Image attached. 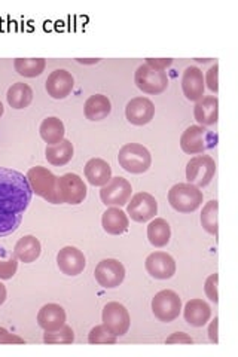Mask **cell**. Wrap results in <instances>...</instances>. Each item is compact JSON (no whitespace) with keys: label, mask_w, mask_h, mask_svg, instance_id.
Segmentation results:
<instances>
[{"label":"cell","mask_w":238,"mask_h":357,"mask_svg":"<svg viewBox=\"0 0 238 357\" xmlns=\"http://www.w3.org/2000/svg\"><path fill=\"white\" fill-rule=\"evenodd\" d=\"M0 344H26L18 335L8 332L5 328H0Z\"/></svg>","instance_id":"obj_37"},{"label":"cell","mask_w":238,"mask_h":357,"mask_svg":"<svg viewBox=\"0 0 238 357\" xmlns=\"http://www.w3.org/2000/svg\"><path fill=\"white\" fill-rule=\"evenodd\" d=\"M218 210H219V203L216 199H211L202 207V211H201V225L209 234H211V236H218L219 232Z\"/></svg>","instance_id":"obj_30"},{"label":"cell","mask_w":238,"mask_h":357,"mask_svg":"<svg viewBox=\"0 0 238 357\" xmlns=\"http://www.w3.org/2000/svg\"><path fill=\"white\" fill-rule=\"evenodd\" d=\"M73 144L70 140H61L57 144H48L47 149H45V156L50 164L55 167H63L67 162H70L73 158Z\"/></svg>","instance_id":"obj_25"},{"label":"cell","mask_w":238,"mask_h":357,"mask_svg":"<svg viewBox=\"0 0 238 357\" xmlns=\"http://www.w3.org/2000/svg\"><path fill=\"white\" fill-rule=\"evenodd\" d=\"M180 311H182V299L174 290H161L152 299V312L160 321L170 323L176 320Z\"/></svg>","instance_id":"obj_8"},{"label":"cell","mask_w":238,"mask_h":357,"mask_svg":"<svg viewBox=\"0 0 238 357\" xmlns=\"http://www.w3.org/2000/svg\"><path fill=\"white\" fill-rule=\"evenodd\" d=\"M185 320L191 326L202 328L211 317L210 305L202 299H191L184 310Z\"/></svg>","instance_id":"obj_22"},{"label":"cell","mask_w":238,"mask_h":357,"mask_svg":"<svg viewBox=\"0 0 238 357\" xmlns=\"http://www.w3.org/2000/svg\"><path fill=\"white\" fill-rule=\"evenodd\" d=\"M18 270V262L15 256L8 255L0 249V280H10Z\"/></svg>","instance_id":"obj_33"},{"label":"cell","mask_w":238,"mask_h":357,"mask_svg":"<svg viewBox=\"0 0 238 357\" xmlns=\"http://www.w3.org/2000/svg\"><path fill=\"white\" fill-rule=\"evenodd\" d=\"M87 185L75 173H67L59 177V181H57V199H59V204H81L87 198Z\"/></svg>","instance_id":"obj_6"},{"label":"cell","mask_w":238,"mask_h":357,"mask_svg":"<svg viewBox=\"0 0 238 357\" xmlns=\"http://www.w3.org/2000/svg\"><path fill=\"white\" fill-rule=\"evenodd\" d=\"M85 177L93 186H105L112 178V169L105 160L93 158L85 164Z\"/></svg>","instance_id":"obj_23"},{"label":"cell","mask_w":238,"mask_h":357,"mask_svg":"<svg viewBox=\"0 0 238 357\" xmlns=\"http://www.w3.org/2000/svg\"><path fill=\"white\" fill-rule=\"evenodd\" d=\"M26 177L33 194L47 199L51 204H59V199H57V181H59V177L54 176L52 172L45 169V167L36 165L31 167Z\"/></svg>","instance_id":"obj_3"},{"label":"cell","mask_w":238,"mask_h":357,"mask_svg":"<svg viewBox=\"0 0 238 357\" xmlns=\"http://www.w3.org/2000/svg\"><path fill=\"white\" fill-rule=\"evenodd\" d=\"M218 325H219V319L214 317V320L210 323V328H209V338L214 344L219 342V338H218Z\"/></svg>","instance_id":"obj_40"},{"label":"cell","mask_w":238,"mask_h":357,"mask_svg":"<svg viewBox=\"0 0 238 357\" xmlns=\"http://www.w3.org/2000/svg\"><path fill=\"white\" fill-rule=\"evenodd\" d=\"M146 271L156 280H168L176 274V261L165 252H154L146 258Z\"/></svg>","instance_id":"obj_14"},{"label":"cell","mask_w":238,"mask_h":357,"mask_svg":"<svg viewBox=\"0 0 238 357\" xmlns=\"http://www.w3.org/2000/svg\"><path fill=\"white\" fill-rule=\"evenodd\" d=\"M218 75H219V66L214 64L213 67H210V69H209L207 76H206V82H204V84H207L210 91H213L214 94L219 91V77H218Z\"/></svg>","instance_id":"obj_36"},{"label":"cell","mask_w":238,"mask_h":357,"mask_svg":"<svg viewBox=\"0 0 238 357\" xmlns=\"http://www.w3.org/2000/svg\"><path fill=\"white\" fill-rule=\"evenodd\" d=\"M39 132L43 142H47L48 144H57L61 140H64L66 130L61 119H59L57 116H48L47 119L42 121Z\"/></svg>","instance_id":"obj_28"},{"label":"cell","mask_w":238,"mask_h":357,"mask_svg":"<svg viewBox=\"0 0 238 357\" xmlns=\"http://www.w3.org/2000/svg\"><path fill=\"white\" fill-rule=\"evenodd\" d=\"M96 280L105 289H115L126 278V266L117 259H103L96 266Z\"/></svg>","instance_id":"obj_13"},{"label":"cell","mask_w":238,"mask_h":357,"mask_svg":"<svg viewBox=\"0 0 238 357\" xmlns=\"http://www.w3.org/2000/svg\"><path fill=\"white\" fill-rule=\"evenodd\" d=\"M98 61H100L98 59H88V60L77 59V63H81V64H97Z\"/></svg>","instance_id":"obj_42"},{"label":"cell","mask_w":238,"mask_h":357,"mask_svg":"<svg viewBox=\"0 0 238 357\" xmlns=\"http://www.w3.org/2000/svg\"><path fill=\"white\" fill-rule=\"evenodd\" d=\"M158 213V203L154 195L147 192L135 194L127 203V215L137 223L152 220Z\"/></svg>","instance_id":"obj_11"},{"label":"cell","mask_w":238,"mask_h":357,"mask_svg":"<svg viewBox=\"0 0 238 357\" xmlns=\"http://www.w3.org/2000/svg\"><path fill=\"white\" fill-rule=\"evenodd\" d=\"M6 98L13 109H26L33 100V89L24 82H17L8 89Z\"/></svg>","instance_id":"obj_29"},{"label":"cell","mask_w":238,"mask_h":357,"mask_svg":"<svg viewBox=\"0 0 238 357\" xmlns=\"http://www.w3.org/2000/svg\"><path fill=\"white\" fill-rule=\"evenodd\" d=\"M168 203L179 213H192L202 204V192L191 183H177L168 191Z\"/></svg>","instance_id":"obj_4"},{"label":"cell","mask_w":238,"mask_h":357,"mask_svg":"<svg viewBox=\"0 0 238 357\" xmlns=\"http://www.w3.org/2000/svg\"><path fill=\"white\" fill-rule=\"evenodd\" d=\"M146 64H149L151 67L158 70H165L167 67L173 64V60L172 59H147Z\"/></svg>","instance_id":"obj_38"},{"label":"cell","mask_w":238,"mask_h":357,"mask_svg":"<svg viewBox=\"0 0 238 357\" xmlns=\"http://www.w3.org/2000/svg\"><path fill=\"white\" fill-rule=\"evenodd\" d=\"M131 192H133L131 183L127 181V178L118 176V177H112L109 183L101 186L100 198H101V203L106 206L122 207L130 201Z\"/></svg>","instance_id":"obj_10"},{"label":"cell","mask_w":238,"mask_h":357,"mask_svg":"<svg viewBox=\"0 0 238 357\" xmlns=\"http://www.w3.org/2000/svg\"><path fill=\"white\" fill-rule=\"evenodd\" d=\"M216 134H213L206 127L191 126L184 131L182 137H180V148H182L185 153L197 155L216 146Z\"/></svg>","instance_id":"obj_5"},{"label":"cell","mask_w":238,"mask_h":357,"mask_svg":"<svg viewBox=\"0 0 238 357\" xmlns=\"http://www.w3.org/2000/svg\"><path fill=\"white\" fill-rule=\"evenodd\" d=\"M75 85V79L70 72L64 69L54 70L47 79L45 88H47L48 96H51L55 100H63L72 93Z\"/></svg>","instance_id":"obj_17"},{"label":"cell","mask_w":238,"mask_h":357,"mask_svg":"<svg viewBox=\"0 0 238 357\" xmlns=\"http://www.w3.org/2000/svg\"><path fill=\"white\" fill-rule=\"evenodd\" d=\"M218 283H219V274H211L207 277L206 284H204V290L206 295L214 304L219 303V294H218Z\"/></svg>","instance_id":"obj_35"},{"label":"cell","mask_w":238,"mask_h":357,"mask_svg":"<svg viewBox=\"0 0 238 357\" xmlns=\"http://www.w3.org/2000/svg\"><path fill=\"white\" fill-rule=\"evenodd\" d=\"M216 173V162L209 155H198L186 164L188 183L198 188L207 186Z\"/></svg>","instance_id":"obj_9"},{"label":"cell","mask_w":238,"mask_h":357,"mask_svg":"<svg viewBox=\"0 0 238 357\" xmlns=\"http://www.w3.org/2000/svg\"><path fill=\"white\" fill-rule=\"evenodd\" d=\"M118 162L131 174H143L151 169L152 155L140 143H127L119 149Z\"/></svg>","instance_id":"obj_2"},{"label":"cell","mask_w":238,"mask_h":357,"mask_svg":"<svg viewBox=\"0 0 238 357\" xmlns=\"http://www.w3.org/2000/svg\"><path fill=\"white\" fill-rule=\"evenodd\" d=\"M101 225H103V229L110 236H122L124 232L128 231L130 219L126 211L119 207H110L103 213Z\"/></svg>","instance_id":"obj_20"},{"label":"cell","mask_w":238,"mask_h":357,"mask_svg":"<svg viewBox=\"0 0 238 357\" xmlns=\"http://www.w3.org/2000/svg\"><path fill=\"white\" fill-rule=\"evenodd\" d=\"M42 252L40 241L35 236H24L20 238L14 248V256L24 264L35 262Z\"/></svg>","instance_id":"obj_24"},{"label":"cell","mask_w":238,"mask_h":357,"mask_svg":"<svg viewBox=\"0 0 238 357\" xmlns=\"http://www.w3.org/2000/svg\"><path fill=\"white\" fill-rule=\"evenodd\" d=\"M3 114H5V107H3L2 102H0V118H2V116H3Z\"/></svg>","instance_id":"obj_43"},{"label":"cell","mask_w":238,"mask_h":357,"mask_svg":"<svg viewBox=\"0 0 238 357\" xmlns=\"http://www.w3.org/2000/svg\"><path fill=\"white\" fill-rule=\"evenodd\" d=\"M130 312L119 303H109L103 308V325L117 337H124L130 329Z\"/></svg>","instance_id":"obj_12"},{"label":"cell","mask_w":238,"mask_h":357,"mask_svg":"<svg viewBox=\"0 0 238 357\" xmlns=\"http://www.w3.org/2000/svg\"><path fill=\"white\" fill-rule=\"evenodd\" d=\"M38 325L47 331H57L66 325V311L59 304L43 305L38 312Z\"/></svg>","instance_id":"obj_21"},{"label":"cell","mask_w":238,"mask_h":357,"mask_svg":"<svg viewBox=\"0 0 238 357\" xmlns=\"http://www.w3.org/2000/svg\"><path fill=\"white\" fill-rule=\"evenodd\" d=\"M8 298V292H6V287L3 283H0V305H2Z\"/></svg>","instance_id":"obj_41"},{"label":"cell","mask_w":238,"mask_h":357,"mask_svg":"<svg viewBox=\"0 0 238 357\" xmlns=\"http://www.w3.org/2000/svg\"><path fill=\"white\" fill-rule=\"evenodd\" d=\"M88 341L89 344H117L118 337L113 335L105 325H98L89 332Z\"/></svg>","instance_id":"obj_34"},{"label":"cell","mask_w":238,"mask_h":357,"mask_svg":"<svg viewBox=\"0 0 238 357\" xmlns=\"http://www.w3.org/2000/svg\"><path fill=\"white\" fill-rule=\"evenodd\" d=\"M134 82L144 94L156 96L164 93L167 89L168 77L164 70L154 69L149 64H142L135 70Z\"/></svg>","instance_id":"obj_7"},{"label":"cell","mask_w":238,"mask_h":357,"mask_svg":"<svg viewBox=\"0 0 238 357\" xmlns=\"http://www.w3.org/2000/svg\"><path fill=\"white\" fill-rule=\"evenodd\" d=\"M31 195L24 174L0 167V237L9 236L20 228Z\"/></svg>","instance_id":"obj_1"},{"label":"cell","mask_w":238,"mask_h":357,"mask_svg":"<svg viewBox=\"0 0 238 357\" xmlns=\"http://www.w3.org/2000/svg\"><path fill=\"white\" fill-rule=\"evenodd\" d=\"M85 116L89 121H101L110 115L112 103L103 94H96L89 97L84 106Z\"/></svg>","instance_id":"obj_26"},{"label":"cell","mask_w":238,"mask_h":357,"mask_svg":"<svg viewBox=\"0 0 238 357\" xmlns=\"http://www.w3.org/2000/svg\"><path fill=\"white\" fill-rule=\"evenodd\" d=\"M75 341V333L70 326H61L57 331H47L43 335L45 344H72Z\"/></svg>","instance_id":"obj_32"},{"label":"cell","mask_w":238,"mask_h":357,"mask_svg":"<svg viewBox=\"0 0 238 357\" xmlns=\"http://www.w3.org/2000/svg\"><path fill=\"white\" fill-rule=\"evenodd\" d=\"M184 94L191 102H198L204 96V76L195 66L186 67L182 76Z\"/></svg>","instance_id":"obj_18"},{"label":"cell","mask_w":238,"mask_h":357,"mask_svg":"<svg viewBox=\"0 0 238 357\" xmlns=\"http://www.w3.org/2000/svg\"><path fill=\"white\" fill-rule=\"evenodd\" d=\"M57 265L63 274L75 277L85 270L87 261L81 250L73 248V245H67L57 255Z\"/></svg>","instance_id":"obj_16"},{"label":"cell","mask_w":238,"mask_h":357,"mask_svg":"<svg viewBox=\"0 0 238 357\" xmlns=\"http://www.w3.org/2000/svg\"><path fill=\"white\" fill-rule=\"evenodd\" d=\"M170 238H172V228L165 219L156 218L147 225V240L154 248H165Z\"/></svg>","instance_id":"obj_27"},{"label":"cell","mask_w":238,"mask_h":357,"mask_svg":"<svg viewBox=\"0 0 238 357\" xmlns=\"http://www.w3.org/2000/svg\"><path fill=\"white\" fill-rule=\"evenodd\" d=\"M165 342L167 344H192L194 341H192L189 335H186L184 332H176L172 335V337H168Z\"/></svg>","instance_id":"obj_39"},{"label":"cell","mask_w":238,"mask_h":357,"mask_svg":"<svg viewBox=\"0 0 238 357\" xmlns=\"http://www.w3.org/2000/svg\"><path fill=\"white\" fill-rule=\"evenodd\" d=\"M126 116L130 124L143 127L154 119L155 106L147 97H135L127 103Z\"/></svg>","instance_id":"obj_15"},{"label":"cell","mask_w":238,"mask_h":357,"mask_svg":"<svg viewBox=\"0 0 238 357\" xmlns=\"http://www.w3.org/2000/svg\"><path fill=\"white\" fill-rule=\"evenodd\" d=\"M194 116L202 127L214 126L219 119V100L213 96L202 97L195 103Z\"/></svg>","instance_id":"obj_19"},{"label":"cell","mask_w":238,"mask_h":357,"mask_svg":"<svg viewBox=\"0 0 238 357\" xmlns=\"http://www.w3.org/2000/svg\"><path fill=\"white\" fill-rule=\"evenodd\" d=\"M47 61L43 59H17L14 61L15 70L24 77H36L43 73Z\"/></svg>","instance_id":"obj_31"}]
</instances>
